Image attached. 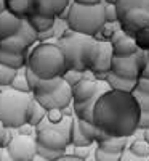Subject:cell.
<instances>
[{"instance_id":"18","label":"cell","mask_w":149,"mask_h":161,"mask_svg":"<svg viewBox=\"0 0 149 161\" xmlns=\"http://www.w3.org/2000/svg\"><path fill=\"white\" fill-rule=\"evenodd\" d=\"M128 142L130 139L127 137H109L107 136L106 139L98 142V148L109 152V153H124L125 148L128 147Z\"/></svg>"},{"instance_id":"10","label":"cell","mask_w":149,"mask_h":161,"mask_svg":"<svg viewBox=\"0 0 149 161\" xmlns=\"http://www.w3.org/2000/svg\"><path fill=\"white\" fill-rule=\"evenodd\" d=\"M34 98L47 111H50V110H61L63 111L64 108L72 105V89L63 80L59 84V87L55 89L51 93L42 95V97H34Z\"/></svg>"},{"instance_id":"7","label":"cell","mask_w":149,"mask_h":161,"mask_svg":"<svg viewBox=\"0 0 149 161\" xmlns=\"http://www.w3.org/2000/svg\"><path fill=\"white\" fill-rule=\"evenodd\" d=\"M88 40H90L88 36L77 34L67 28V29H64L61 37H58L53 42L55 45H58L61 48L63 55L66 58V63H67V69L85 73V68L82 64V52H84V47Z\"/></svg>"},{"instance_id":"40","label":"cell","mask_w":149,"mask_h":161,"mask_svg":"<svg viewBox=\"0 0 149 161\" xmlns=\"http://www.w3.org/2000/svg\"><path fill=\"white\" fill-rule=\"evenodd\" d=\"M149 129V111H141L138 118V130Z\"/></svg>"},{"instance_id":"24","label":"cell","mask_w":149,"mask_h":161,"mask_svg":"<svg viewBox=\"0 0 149 161\" xmlns=\"http://www.w3.org/2000/svg\"><path fill=\"white\" fill-rule=\"evenodd\" d=\"M63 82V77H55V79H40L39 84L35 87V90L32 92L34 97H42V95H48L55 89L59 87V84Z\"/></svg>"},{"instance_id":"3","label":"cell","mask_w":149,"mask_h":161,"mask_svg":"<svg viewBox=\"0 0 149 161\" xmlns=\"http://www.w3.org/2000/svg\"><path fill=\"white\" fill-rule=\"evenodd\" d=\"M34 98L32 93H23L5 87L0 90V124L5 129H18L26 124V110Z\"/></svg>"},{"instance_id":"49","label":"cell","mask_w":149,"mask_h":161,"mask_svg":"<svg viewBox=\"0 0 149 161\" xmlns=\"http://www.w3.org/2000/svg\"><path fill=\"white\" fill-rule=\"evenodd\" d=\"M90 161H95V158H93V159H90Z\"/></svg>"},{"instance_id":"42","label":"cell","mask_w":149,"mask_h":161,"mask_svg":"<svg viewBox=\"0 0 149 161\" xmlns=\"http://www.w3.org/2000/svg\"><path fill=\"white\" fill-rule=\"evenodd\" d=\"M0 161H15L11 158V155L7 152V148H2L0 150Z\"/></svg>"},{"instance_id":"22","label":"cell","mask_w":149,"mask_h":161,"mask_svg":"<svg viewBox=\"0 0 149 161\" xmlns=\"http://www.w3.org/2000/svg\"><path fill=\"white\" fill-rule=\"evenodd\" d=\"M79 127H80V132L84 134V137L91 143H98V142H101L103 139L107 137L103 130H100L93 123H88V121H80L79 119Z\"/></svg>"},{"instance_id":"14","label":"cell","mask_w":149,"mask_h":161,"mask_svg":"<svg viewBox=\"0 0 149 161\" xmlns=\"http://www.w3.org/2000/svg\"><path fill=\"white\" fill-rule=\"evenodd\" d=\"M100 44V50H98V58L95 61L91 73L93 74H107L111 73V66H112V47L109 42H98Z\"/></svg>"},{"instance_id":"20","label":"cell","mask_w":149,"mask_h":161,"mask_svg":"<svg viewBox=\"0 0 149 161\" xmlns=\"http://www.w3.org/2000/svg\"><path fill=\"white\" fill-rule=\"evenodd\" d=\"M28 61V55L26 53H8V52H2L0 50V64L8 66L11 69H21L26 66Z\"/></svg>"},{"instance_id":"19","label":"cell","mask_w":149,"mask_h":161,"mask_svg":"<svg viewBox=\"0 0 149 161\" xmlns=\"http://www.w3.org/2000/svg\"><path fill=\"white\" fill-rule=\"evenodd\" d=\"M106 84L109 86L111 90H117V92H125V93H131L136 87V80H130V79H124L119 77L112 73H107L106 76Z\"/></svg>"},{"instance_id":"13","label":"cell","mask_w":149,"mask_h":161,"mask_svg":"<svg viewBox=\"0 0 149 161\" xmlns=\"http://www.w3.org/2000/svg\"><path fill=\"white\" fill-rule=\"evenodd\" d=\"M111 47H112V53L117 58H125V57H131L138 52V47L135 44V40L131 36H127L124 31H117L112 39H111Z\"/></svg>"},{"instance_id":"41","label":"cell","mask_w":149,"mask_h":161,"mask_svg":"<svg viewBox=\"0 0 149 161\" xmlns=\"http://www.w3.org/2000/svg\"><path fill=\"white\" fill-rule=\"evenodd\" d=\"M74 3H79V5H98V3H103V0H74Z\"/></svg>"},{"instance_id":"38","label":"cell","mask_w":149,"mask_h":161,"mask_svg":"<svg viewBox=\"0 0 149 161\" xmlns=\"http://www.w3.org/2000/svg\"><path fill=\"white\" fill-rule=\"evenodd\" d=\"M135 90L140 92V93H146V95H149V79L138 77V79H136V87H135Z\"/></svg>"},{"instance_id":"47","label":"cell","mask_w":149,"mask_h":161,"mask_svg":"<svg viewBox=\"0 0 149 161\" xmlns=\"http://www.w3.org/2000/svg\"><path fill=\"white\" fill-rule=\"evenodd\" d=\"M117 2L119 0H103V3H106V5H117Z\"/></svg>"},{"instance_id":"37","label":"cell","mask_w":149,"mask_h":161,"mask_svg":"<svg viewBox=\"0 0 149 161\" xmlns=\"http://www.w3.org/2000/svg\"><path fill=\"white\" fill-rule=\"evenodd\" d=\"M26 79H28V86H29V90L31 92H34L35 90V87H37V84H39V77L29 69V68H26Z\"/></svg>"},{"instance_id":"6","label":"cell","mask_w":149,"mask_h":161,"mask_svg":"<svg viewBox=\"0 0 149 161\" xmlns=\"http://www.w3.org/2000/svg\"><path fill=\"white\" fill-rule=\"evenodd\" d=\"M71 129H72V116H64L61 123L53 124L47 119H42L35 127V142L40 147L50 150H63L71 143Z\"/></svg>"},{"instance_id":"52","label":"cell","mask_w":149,"mask_h":161,"mask_svg":"<svg viewBox=\"0 0 149 161\" xmlns=\"http://www.w3.org/2000/svg\"><path fill=\"white\" fill-rule=\"evenodd\" d=\"M0 90H2V89H0Z\"/></svg>"},{"instance_id":"23","label":"cell","mask_w":149,"mask_h":161,"mask_svg":"<svg viewBox=\"0 0 149 161\" xmlns=\"http://www.w3.org/2000/svg\"><path fill=\"white\" fill-rule=\"evenodd\" d=\"M28 19V23L31 24V28L37 32V34H44L47 31H50L53 26L56 24V19H53V18H47V16H40V15H31L26 18Z\"/></svg>"},{"instance_id":"8","label":"cell","mask_w":149,"mask_h":161,"mask_svg":"<svg viewBox=\"0 0 149 161\" xmlns=\"http://www.w3.org/2000/svg\"><path fill=\"white\" fill-rule=\"evenodd\" d=\"M37 42V32L31 28L28 19H23L21 28L15 36L0 40V50L8 53H26L28 55V50H31Z\"/></svg>"},{"instance_id":"36","label":"cell","mask_w":149,"mask_h":161,"mask_svg":"<svg viewBox=\"0 0 149 161\" xmlns=\"http://www.w3.org/2000/svg\"><path fill=\"white\" fill-rule=\"evenodd\" d=\"M16 134L18 136H26V137H35V127H32L31 124H23L16 129Z\"/></svg>"},{"instance_id":"12","label":"cell","mask_w":149,"mask_h":161,"mask_svg":"<svg viewBox=\"0 0 149 161\" xmlns=\"http://www.w3.org/2000/svg\"><path fill=\"white\" fill-rule=\"evenodd\" d=\"M71 3H72V0H32V7H34L35 15L53 18V19H58V16Z\"/></svg>"},{"instance_id":"9","label":"cell","mask_w":149,"mask_h":161,"mask_svg":"<svg viewBox=\"0 0 149 161\" xmlns=\"http://www.w3.org/2000/svg\"><path fill=\"white\" fill-rule=\"evenodd\" d=\"M147 52H141L138 50L135 55L131 57H125V58H112V66H111V73L124 77V79H130V80H136L141 76L143 66L147 61Z\"/></svg>"},{"instance_id":"29","label":"cell","mask_w":149,"mask_h":161,"mask_svg":"<svg viewBox=\"0 0 149 161\" xmlns=\"http://www.w3.org/2000/svg\"><path fill=\"white\" fill-rule=\"evenodd\" d=\"M133 40L136 44L138 50L141 52H149V28L147 29H141L133 36Z\"/></svg>"},{"instance_id":"31","label":"cell","mask_w":149,"mask_h":161,"mask_svg":"<svg viewBox=\"0 0 149 161\" xmlns=\"http://www.w3.org/2000/svg\"><path fill=\"white\" fill-rule=\"evenodd\" d=\"M82 79H84V73L72 71V69H67V71L63 74V80H64V82L69 86V87H74V86L79 84Z\"/></svg>"},{"instance_id":"5","label":"cell","mask_w":149,"mask_h":161,"mask_svg":"<svg viewBox=\"0 0 149 161\" xmlns=\"http://www.w3.org/2000/svg\"><path fill=\"white\" fill-rule=\"evenodd\" d=\"M116 7L120 29L127 36L149 28V0H119Z\"/></svg>"},{"instance_id":"15","label":"cell","mask_w":149,"mask_h":161,"mask_svg":"<svg viewBox=\"0 0 149 161\" xmlns=\"http://www.w3.org/2000/svg\"><path fill=\"white\" fill-rule=\"evenodd\" d=\"M23 19L11 15L10 11H3L0 13V40H5L13 37L21 28Z\"/></svg>"},{"instance_id":"51","label":"cell","mask_w":149,"mask_h":161,"mask_svg":"<svg viewBox=\"0 0 149 161\" xmlns=\"http://www.w3.org/2000/svg\"><path fill=\"white\" fill-rule=\"evenodd\" d=\"M147 161H149V158H147Z\"/></svg>"},{"instance_id":"43","label":"cell","mask_w":149,"mask_h":161,"mask_svg":"<svg viewBox=\"0 0 149 161\" xmlns=\"http://www.w3.org/2000/svg\"><path fill=\"white\" fill-rule=\"evenodd\" d=\"M140 77L149 79V58H147V61H146L144 66H143V71H141V76H140Z\"/></svg>"},{"instance_id":"32","label":"cell","mask_w":149,"mask_h":161,"mask_svg":"<svg viewBox=\"0 0 149 161\" xmlns=\"http://www.w3.org/2000/svg\"><path fill=\"white\" fill-rule=\"evenodd\" d=\"M122 153H109L101 148L95 150V161H120Z\"/></svg>"},{"instance_id":"34","label":"cell","mask_w":149,"mask_h":161,"mask_svg":"<svg viewBox=\"0 0 149 161\" xmlns=\"http://www.w3.org/2000/svg\"><path fill=\"white\" fill-rule=\"evenodd\" d=\"M104 21L106 23H119L116 5H106L104 3Z\"/></svg>"},{"instance_id":"30","label":"cell","mask_w":149,"mask_h":161,"mask_svg":"<svg viewBox=\"0 0 149 161\" xmlns=\"http://www.w3.org/2000/svg\"><path fill=\"white\" fill-rule=\"evenodd\" d=\"M37 155L45 158L47 161H56V159L66 156L63 150H50V148H45V147H40V145H37Z\"/></svg>"},{"instance_id":"2","label":"cell","mask_w":149,"mask_h":161,"mask_svg":"<svg viewBox=\"0 0 149 161\" xmlns=\"http://www.w3.org/2000/svg\"><path fill=\"white\" fill-rule=\"evenodd\" d=\"M26 68L39 79H55L63 77L67 71V63L58 45L53 42H37L28 53Z\"/></svg>"},{"instance_id":"21","label":"cell","mask_w":149,"mask_h":161,"mask_svg":"<svg viewBox=\"0 0 149 161\" xmlns=\"http://www.w3.org/2000/svg\"><path fill=\"white\" fill-rule=\"evenodd\" d=\"M47 116V110L42 108L35 98L31 100L29 106H28V110H26V123L31 124L32 127H37L40 123H42V119Z\"/></svg>"},{"instance_id":"33","label":"cell","mask_w":149,"mask_h":161,"mask_svg":"<svg viewBox=\"0 0 149 161\" xmlns=\"http://www.w3.org/2000/svg\"><path fill=\"white\" fill-rule=\"evenodd\" d=\"M131 95L135 97V100H136V103L140 106V111H149V95H146V93H140L136 90H133Z\"/></svg>"},{"instance_id":"16","label":"cell","mask_w":149,"mask_h":161,"mask_svg":"<svg viewBox=\"0 0 149 161\" xmlns=\"http://www.w3.org/2000/svg\"><path fill=\"white\" fill-rule=\"evenodd\" d=\"M72 89V102L80 103L91 98L98 90V80H90V79H82L79 84H75Z\"/></svg>"},{"instance_id":"46","label":"cell","mask_w":149,"mask_h":161,"mask_svg":"<svg viewBox=\"0 0 149 161\" xmlns=\"http://www.w3.org/2000/svg\"><path fill=\"white\" fill-rule=\"evenodd\" d=\"M7 2L8 0H0V13L7 11Z\"/></svg>"},{"instance_id":"26","label":"cell","mask_w":149,"mask_h":161,"mask_svg":"<svg viewBox=\"0 0 149 161\" xmlns=\"http://www.w3.org/2000/svg\"><path fill=\"white\" fill-rule=\"evenodd\" d=\"M71 143L74 147H88L91 145V142H88L84 134L80 132V127H79V118L74 114L72 116V129H71Z\"/></svg>"},{"instance_id":"39","label":"cell","mask_w":149,"mask_h":161,"mask_svg":"<svg viewBox=\"0 0 149 161\" xmlns=\"http://www.w3.org/2000/svg\"><path fill=\"white\" fill-rule=\"evenodd\" d=\"M63 118H64V114H63L61 110H50V111H47V119L50 121V123H53V124L61 123Z\"/></svg>"},{"instance_id":"48","label":"cell","mask_w":149,"mask_h":161,"mask_svg":"<svg viewBox=\"0 0 149 161\" xmlns=\"http://www.w3.org/2000/svg\"><path fill=\"white\" fill-rule=\"evenodd\" d=\"M31 161H47V159H45V158H42L40 155H35V156H34V158H32Z\"/></svg>"},{"instance_id":"28","label":"cell","mask_w":149,"mask_h":161,"mask_svg":"<svg viewBox=\"0 0 149 161\" xmlns=\"http://www.w3.org/2000/svg\"><path fill=\"white\" fill-rule=\"evenodd\" d=\"M15 76H16V69H11L8 66L0 64V89L10 87Z\"/></svg>"},{"instance_id":"17","label":"cell","mask_w":149,"mask_h":161,"mask_svg":"<svg viewBox=\"0 0 149 161\" xmlns=\"http://www.w3.org/2000/svg\"><path fill=\"white\" fill-rule=\"evenodd\" d=\"M7 11L15 15L21 19H26L34 13L32 0H8L7 2Z\"/></svg>"},{"instance_id":"27","label":"cell","mask_w":149,"mask_h":161,"mask_svg":"<svg viewBox=\"0 0 149 161\" xmlns=\"http://www.w3.org/2000/svg\"><path fill=\"white\" fill-rule=\"evenodd\" d=\"M10 87L13 90H18V92H23V93H32L29 90V86H28V79H26V66L16 71V76L13 79Z\"/></svg>"},{"instance_id":"4","label":"cell","mask_w":149,"mask_h":161,"mask_svg":"<svg viewBox=\"0 0 149 161\" xmlns=\"http://www.w3.org/2000/svg\"><path fill=\"white\" fill-rule=\"evenodd\" d=\"M66 23L71 31L82 34V36L93 37L96 32H100L103 24L106 23L104 21V3L79 5L72 2Z\"/></svg>"},{"instance_id":"45","label":"cell","mask_w":149,"mask_h":161,"mask_svg":"<svg viewBox=\"0 0 149 161\" xmlns=\"http://www.w3.org/2000/svg\"><path fill=\"white\" fill-rule=\"evenodd\" d=\"M141 137H143V140H144V142L149 145V129H144V130H143Z\"/></svg>"},{"instance_id":"11","label":"cell","mask_w":149,"mask_h":161,"mask_svg":"<svg viewBox=\"0 0 149 161\" xmlns=\"http://www.w3.org/2000/svg\"><path fill=\"white\" fill-rule=\"evenodd\" d=\"M5 148L15 161H31L37 155V142L35 137H26L15 134Z\"/></svg>"},{"instance_id":"50","label":"cell","mask_w":149,"mask_h":161,"mask_svg":"<svg viewBox=\"0 0 149 161\" xmlns=\"http://www.w3.org/2000/svg\"><path fill=\"white\" fill-rule=\"evenodd\" d=\"M143 161H147V159H143Z\"/></svg>"},{"instance_id":"25","label":"cell","mask_w":149,"mask_h":161,"mask_svg":"<svg viewBox=\"0 0 149 161\" xmlns=\"http://www.w3.org/2000/svg\"><path fill=\"white\" fill-rule=\"evenodd\" d=\"M120 31V24L119 23H104L103 28L100 29V32H96L93 36V39L96 42H111L112 36Z\"/></svg>"},{"instance_id":"35","label":"cell","mask_w":149,"mask_h":161,"mask_svg":"<svg viewBox=\"0 0 149 161\" xmlns=\"http://www.w3.org/2000/svg\"><path fill=\"white\" fill-rule=\"evenodd\" d=\"M13 134H11V129H5L2 124H0V150L5 148L7 143L11 140Z\"/></svg>"},{"instance_id":"1","label":"cell","mask_w":149,"mask_h":161,"mask_svg":"<svg viewBox=\"0 0 149 161\" xmlns=\"http://www.w3.org/2000/svg\"><path fill=\"white\" fill-rule=\"evenodd\" d=\"M140 106L131 93L109 90L95 105L93 124L109 137L130 139L138 130Z\"/></svg>"},{"instance_id":"44","label":"cell","mask_w":149,"mask_h":161,"mask_svg":"<svg viewBox=\"0 0 149 161\" xmlns=\"http://www.w3.org/2000/svg\"><path fill=\"white\" fill-rule=\"evenodd\" d=\"M56 161H84V159H79V158H75V156H63V158H59V159H56Z\"/></svg>"}]
</instances>
